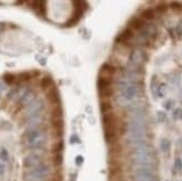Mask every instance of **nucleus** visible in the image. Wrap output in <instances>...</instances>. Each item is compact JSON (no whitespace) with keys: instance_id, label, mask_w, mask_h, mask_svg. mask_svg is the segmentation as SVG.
<instances>
[{"instance_id":"2","label":"nucleus","mask_w":182,"mask_h":181,"mask_svg":"<svg viewBox=\"0 0 182 181\" xmlns=\"http://www.w3.org/2000/svg\"><path fill=\"white\" fill-rule=\"evenodd\" d=\"M25 138H26V142L28 144V147L35 150L42 149L44 144L47 142L46 135L43 132V130H40L39 128L27 130Z\"/></svg>"},{"instance_id":"14","label":"nucleus","mask_w":182,"mask_h":181,"mask_svg":"<svg viewBox=\"0 0 182 181\" xmlns=\"http://www.w3.org/2000/svg\"><path fill=\"white\" fill-rule=\"evenodd\" d=\"M131 30H142L145 28V22L140 17H133L130 20V27Z\"/></svg>"},{"instance_id":"38","label":"nucleus","mask_w":182,"mask_h":181,"mask_svg":"<svg viewBox=\"0 0 182 181\" xmlns=\"http://www.w3.org/2000/svg\"><path fill=\"white\" fill-rule=\"evenodd\" d=\"M2 27H4V25H2V24H1V22H0V29H1V28H2Z\"/></svg>"},{"instance_id":"1","label":"nucleus","mask_w":182,"mask_h":181,"mask_svg":"<svg viewBox=\"0 0 182 181\" xmlns=\"http://www.w3.org/2000/svg\"><path fill=\"white\" fill-rule=\"evenodd\" d=\"M118 117L115 113L108 112L102 115L103 129H104V138L107 144H115L118 142V134L116 130V123Z\"/></svg>"},{"instance_id":"10","label":"nucleus","mask_w":182,"mask_h":181,"mask_svg":"<svg viewBox=\"0 0 182 181\" xmlns=\"http://www.w3.org/2000/svg\"><path fill=\"white\" fill-rule=\"evenodd\" d=\"M116 73V67L114 65L110 64V63H105L102 65V67L100 69L98 76L100 77H107V78H113L114 75Z\"/></svg>"},{"instance_id":"27","label":"nucleus","mask_w":182,"mask_h":181,"mask_svg":"<svg viewBox=\"0 0 182 181\" xmlns=\"http://www.w3.org/2000/svg\"><path fill=\"white\" fill-rule=\"evenodd\" d=\"M0 159L4 160V161H7V160H8V151L6 149H2L0 151Z\"/></svg>"},{"instance_id":"31","label":"nucleus","mask_w":182,"mask_h":181,"mask_svg":"<svg viewBox=\"0 0 182 181\" xmlns=\"http://www.w3.org/2000/svg\"><path fill=\"white\" fill-rule=\"evenodd\" d=\"M170 7H171L172 9H174V10H177V11L178 10H181V9H182V6L180 5L179 2H172Z\"/></svg>"},{"instance_id":"24","label":"nucleus","mask_w":182,"mask_h":181,"mask_svg":"<svg viewBox=\"0 0 182 181\" xmlns=\"http://www.w3.org/2000/svg\"><path fill=\"white\" fill-rule=\"evenodd\" d=\"M166 84H160V86H158L156 92H158V94H159L160 97H163V96H164V90H166Z\"/></svg>"},{"instance_id":"19","label":"nucleus","mask_w":182,"mask_h":181,"mask_svg":"<svg viewBox=\"0 0 182 181\" xmlns=\"http://www.w3.org/2000/svg\"><path fill=\"white\" fill-rule=\"evenodd\" d=\"M53 85H54L53 78L49 77V76H45V77H43L42 80H40V87H42L43 90H48V88H50Z\"/></svg>"},{"instance_id":"18","label":"nucleus","mask_w":182,"mask_h":181,"mask_svg":"<svg viewBox=\"0 0 182 181\" xmlns=\"http://www.w3.org/2000/svg\"><path fill=\"white\" fill-rule=\"evenodd\" d=\"M142 19L143 20H152V19H154V17H155V11L153 10L152 8H148V9H145L143 12H142Z\"/></svg>"},{"instance_id":"34","label":"nucleus","mask_w":182,"mask_h":181,"mask_svg":"<svg viewBox=\"0 0 182 181\" xmlns=\"http://www.w3.org/2000/svg\"><path fill=\"white\" fill-rule=\"evenodd\" d=\"M177 32L179 35H182V20L179 22V25L177 26Z\"/></svg>"},{"instance_id":"20","label":"nucleus","mask_w":182,"mask_h":181,"mask_svg":"<svg viewBox=\"0 0 182 181\" xmlns=\"http://www.w3.org/2000/svg\"><path fill=\"white\" fill-rule=\"evenodd\" d=\"M16 75L11 74V73H7V74L4 75V80H5L6 84H8V85H12L16 82Z\"/></svg>"},{"instance_id":"22","label":"nucleus","mask_w":182,"mask_h":181,"mask_svg":"<svg viewBox=\"0 0 182 181\" xmlns=\"http://www.w3.org/2000/svg\"><path fill=\"white\" fill-rule=\"evenodd\" d=\"M161 150L163 151V152H166V151H169L170 149V147H171V143H170V141L168 140V139H163L162 141H161Z\"/></svg>"},{"instance_id":"29","label":"nucleus","mask_w":182,"mask_h":181,"mask_svg":"<svg viewBox=\"0 0 182 181\" xmlns=\"http://www.w3.org/2000/svg\"><path fill=\"white\" fill-rule=\"evenodd\" d=\"M63 161V155L62 153H55V164H60Z\"/></svg>"},{"instance_id":"32","label":"nucleus","mask_w":182,"mask_h":181,"mask_svg":"<svg viewBox=\"0 0 182 181\" xmlns=\"http://www.w3.org/2000/svg\"><path fill=\"white\" fill-rule=\"evenodd\" d=\"M75 163L77 165H82L83 163H84V158L82 157V155H77L75 159Z\"/></svg>"},{"instance_id":"28","label":"nucleus","mask_w":182,"mask_h":181,"mask_svg":"<svg viewBox=\"0 0 182 181\" xmlns=\"http://www.w3.org/2000/svg\"><path fill=\"white\" fill-rule=\"evenodd\" d=\"M70 144H75V143H80V136L77 135V134H73L72 136H70Z\"/></svg>"},{"instance_id":"8","label":"nucleus","mask_w":182,"mask_h":181,"mask_svg":"<svg viewBox=\"0 0 182 181\" xmlns=\"http://www.w3.org/2000/svg\"><path fill=\"white\" fill-rule=\"evenodd\" d=\"M132 161L136 165H150L153 162V157L150 153L132 154Z\"/></svg>"},{"instance_id":"25","label":"nucleus","mask_w":182,"mask_h":181,"mask_svg":"<svg viewBox=\"0 0 182 181\" xmlns=\"http://www.w3.org/2000/svg\"><path fill=\"white\" fill-rule=\"evenodd\" d=\"M30 77H32V76H30V74H29V73H21V74L19 75V80H20V82H26V80H30Z\"/></svg>"},{"instance_id":"9","label":"nucleus","mask_w":182,"mask_h":181,"mask_svg":"<svg viewBox=\"0 0 182 181\" xmlns=\"http://www.w3.org/2000/svg\"><path fill=\"white\" fill-rule=\"evenodd\" d=\"M44 122V115L43 113H37L35 115L27 117L26 120V126L27 130H32V129H37L39 128V125Z\"/></svg>"},{"instance_id":"6","label":"nucleus","mask_w":182,"mask_h":181,"mask_svg":"<svg viewBox=\"0 0 182 181\" xmlns=\"http://www.w3.org/2000/svg\"><path fill=\"white\" fill-rule=\"evenodd\" d=\"M44 107H45V103L43 100H35L25 107V115L26 117H29L37 113H40L44 110Z\"/></svg>"},{"instance_id":"4","label":"nucleus","mask_w":182,"mask_h":181,"mask_svg":"<svg viewBox=\"0 0 182 181\" xmlns=\"http://www.w3.org/2000/svg\"><path fill=\"white\" fill-rule=\"evenodd\" d=\"M42 152L40 151H32L29 154H27L25 158H24V161H22V164L25 168L27 169H32L37 165L42 164Z\"/></svg>"},{"instance_id":"21","label":"nucleus","mask_w":182,"mask_h":181,"mask_svg":"<svg viewBox=\"0 0 182 181\" xmlns=\"http://www.w3.org/2000/svg\"><path fill=\"white\" fill-rule=\"evenodd\" d=\"M63 149H64V142L62 140H58L56 143L54 144V152L55 153H62Z\"/></svg>"},{"instance_id":"12","label":"nucleus","mask_w":182,"mask_h":181,"mask_svg":"<svg viewBox=\"0 0 182 181\" xmlns=\"http://www.w3.org/2000/svg\"><path fill=\"white\" fill-rule=\"evenodd\" d=\"M98 90V94L101 100H108L110 97H112L114 94V88L113 85H108V86H98L97 87Z\"/></svg>"},{"instance_id":"7","label":"nucleus","mask_w":182,"mask_h":181,"mask_svg":"<svg viewBox=\"0 0 182 181\" xmlns=\"http://www.w3.org/2000/svg\"><path fill=\"white\" fill-rule=\"evenodd\" d=\"M134 38V32L133 30H131L130 28H126L124 29L123 32H121L116 37V43L118 45H123V46H126V47H131V42L133 40Z\"/></svg>"},{"instance_id":"37","label":"nucleus","mask_w":182,"mask_h":181,"mask_svg":"<svg viewBox=\"0 0 182 181\" xmlns=\"http://www.w3.org/2000/svg\"><path fill=\"white\" fill-rule=\"evenodd\" d=\"M86 110H87V111H88V113H92V107L90 106V105H88V106L86 107Z\"/></svg>"},{"instance_id":"36","label":"nucleus","mask_w":182,"mask_h":181,"mask_svg":"<svg viewBox=\"0 0 182 181\" xmlns=\"http://www.w3.org/2000/svg\"><path fill=\"white\" fill-rule=\"evenodd\" d=\"M39 64H40V65H46V59H45V58L39 59Z\"/></svg>"},{"instance_id":"26","label":"nucleus","mask_w":182,"mask_h":181,"mask_svg":"<svg viewBox=\"0 0 182 181\" xmlns=\"http://www.w3.org/2000/svg\"><path fill=\"white\" fill-rule=\"evenodd\" d=\"M173 119L174 120H181L182 119V108H177L173 112Z\"/></svg>"},{"instance_id":"15","label":"nucleus","mask_w":182,"mask_h":181,"mask_svg":"<svg viewBox=\"0 0 182 181\" xmlns=\"http://www.w3.org/2000/svg\"><path fill=\"white\" fill-rule=\"evenodd\" d=\"M32 101H35V93L32 92V90H28L26 95L22 97V100L20 101V103H21L22 106L26 107L27 105H29Z\"/></svg>"},{"instance_id":"11","label":"nucleus","mask_w":182,"mask_h":181,"mask_svg":"<svg viewBox=\"0 0 182 181\" xmlns=\"http://www.w3.org/2000/svg\"><path fill=\"white\" fill-rule=\"evenodd\" d=\"M46 94H47V98H48V101L52 103V104H55V105H59V102H60V97H59V93H58V90H57V87L55 85H53L50 88L47 90L46 92Z\"/></svg>"},{"instance_id":"33","label":"nucleus","mask_w":182,"mask_h":181,"mask_svg":"<svg viewBox=\"0 0 182 181\" xmlns=\"http://www.w3.org/2000/svg\"><path fill=\"white\" fill-rule=\"evenodd\" d=\"M174 167H176V169L178 170H181L182 169V161L180 159H177L176 160V162H174Z\"/></svg>"},{"instance_id":"30","label":"nucleus","mask_w":182,"mask_h":181,"mask_svg":"<svg viewBox=\"0 0 182 181\" xmlns=\"http://www.w3.org/2000/svg\"><path fill=\"white\" fill-rule=\"evenodd\" d=\"M156 116H158V120H159L160 122H164V121L166 120V114H164L163 112H158V115H156Z\"/></svg>"},{"instance_id":"5","label":"nucleus","mask_w":182,"mask_h":181,"mask_svg":"<svg viewBox=\"0 0 182 181\" xmlns=\"http://www.w3.org/2000/svg\"><path fill=\"white\" fill-rule=\"evenodd\" d=\"M120 90H121L120 96L123 97L126 102H130L138 95V93H139V86L136 85V84H128V85H124L122 87H120Z\"/></svg>"},{"instance_id":"23","label":"nucleus","mask_w":182,"mask_h":181,"mask_svg":"<svg viewBox=\"0 0 182 181\" xmlns=\"http://www.w3.org/2000/svg\"><path fill=\"white\" fill-rule=\"evenodd\" d=\"M168 8H169V6L164 4V2H162V4H159L158 7H156V11L159 12V14H164L166 10H168Z\"/></svg>"},{"instance_id":"17","label":"nucleus","mask_w":182,"mask_h":181,"mask_svg":"<svg viewBox=\"0 0 182 181\" xmlns=\"http://www.w3.org/2000/svg\"><path fill=\"white\" fill-rule=\"evenodd\" d=\"M32 6L35 9H37L38 12L40 14V15H46V2L45 1H34L32 2Z\"/></svg>"},{"instance_id":"13","label":"nucleus","mask_w":182,"mask_h":181,"mask_svg":"<svg viewBox=\"0 0 182 181\" xmlns=\"http://www.w3.org/2000/svg\"><path fill=\"white\" fill-rule=\"evenodd\" d=\"M146 38V40L148 42H154L156 39V36H158V29H156L155 25H153V24H151L149 26L146 27V29H145L144 34H143Z\"/></svg>"},{"instance_id":"35","label":"nucleus","mask_w":182,"mask_h":181,"mask_svg":"<svg viewBox=\"0 0 182 181\" xmlns=\"http://www.w3.org/2000/svg\"><path fill=\"white\" fill-rule=\"evenodd\" d=\"M4 172H5V165L2 164V163H0V176H2Z\"/></svg>"},{"instance_id":"3","label":"nucleus","mask_w":182,"mask_h":181,"mask_svg":"<svg viewBox=\"0 0 182 181\" xmlns=\"http://www.w3.org/2000/svg\"><path fill=\"white\" fill-rule=\"evenodd\" d=\"M50 173V167L47 164H39L32 168L26 173V180L28 181H43Z\"/></svg>"},{"instance_id":"16","label":"nucleus","mask_w":182,"mask_h":181,"mask_svg":"<svg viewBox=\"0 0 182 181\" xmlns=\"http://www.w3.org/2000/svg\"><path fill=\"white\" fill-rule=\"evenodd\" d=\"M100 108H101V112L102 114L111 112L112 110V103L110 100H101V104H100Z\"/></svg>"}]
</instances>
